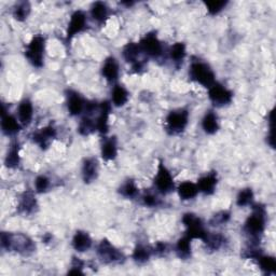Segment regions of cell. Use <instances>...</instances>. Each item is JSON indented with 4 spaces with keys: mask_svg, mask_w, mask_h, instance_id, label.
Wrapping results in <instances>:
<instances>
[{
    "mask_svg": "<svg viewBox=\"0 0 276 276\" xmlns=\"http://www.w3.org/2000/svg\"><path fill=\"white\" fill-rule=\"evenodd\" d=\"M227 3H228L227 1H208V2H205L207 11H208V13L211 14V15H215V14L219 13L222 9H224V7H226Z\"/></svg>",
    "mask_w": 276,
    "mask_h": 276,
    "instance_id": "cell-38",
    "label": "cell"
},
{
    "mask_svg": "<svg viewBox=\"0 0 276 276\" xmlns=\"http://www.w3.org/2000/svg\"><path fill=\"white\" fill-rule=\"evenodd\" d=\"M34 187H36L37 192H39V193L45 192L50 187L49 178L45 176H38L36 181H34Z\"/></svg>",
    "mask_w": 276,
    "mask_h": 276,
    "instance_id": "cell-39",
    "label": "cell"
},
{
    "mask_svg": "<svg viewBox=\"0 0 276 276\" xmlns=\"http://www.w3.org/2000/svg\"><path fill=\"white\" fill-rule=\"evenodd\" d=\"M208 90H209L208 91L209 100L212 102L214 105L218 107H222L232 102L233 99L232 92L228 90L226 86H223L222 84L215 82Z\"/></svg>",
    "mask_w": 276,
    "mask_h": 276,
    "instance_id": "cell-9",
    "label": "cell"
},
{
    "mask_svg": "<svg viewBox=\"0 0 276 276\" xmlns=\"http://www.w3.org/2000/svg\"><path fill=\"white\" fill-rule=\"evenodd\" d=\"M199 193V188L195 183L191 181H185L178 187V194L181 200H191L197 197Z\"/></svg>",
    "mask_w": 276,
    "mask_h": 276,
    "instance_id": "cell-23",
    "label": "cell"
},
{
    "mask_svg": "<svg viewBox=\"0 0 276 276\" xmlns=\"http://www.w3.org/2000/svg\"><path fill=\"white\" fill-rule=\"evenodd\" d=\"M223 241H224V239L221 234H209L208 233L204 241V243L211 250H217L222 246Z\"/></svg>",
    "mask_w": 276,
    "mask_h": 276,
    "instance_id": "cell-36",
    "label": "cell"
},
{
    "mask_svg": "<svg viewBox=\"0 0 276 276\" xmlns=\"http://www.w3.org/2000/svg\"><path fill=\"white\" fill-rule=\"evenodd\" d=\"M102 73L109 82H114L119 77V65L114 57H108L102 68Z\"/></svg>",
    "mask_w": 276,
    "mask_h": 276,
    "instance_id": "cell-16",
    "label": "cell"
},
{
    "mask_svg": "<svg viewBox=\"0 0 276 276\" xmlns=\"http://www.w3.org/2000/svg\"><path fill=\"white\" fill-rule=\"evenodd\" d=\"M229 218H230V214H228V212H226V211H222V212H220V214L215 215L214 218H212L211 222L215 223L214 226H216V224L218 226V224L227 222L229 220Z\"/></svg>",
    "mask_w": 276,
    "mask_h": 276,
    "instance_id": "cell-42",
    "label": "cell"
},
{
    "mask_svg": "<svg viewBox=\"0 0 276 276\" xmlns=\"http://www.w3.org/2000/svg\"><path fill=\"white\" fill-rule=\"evenodd\" d=\"M266 228V209L261 205L254 207V212L247 218L244 230L251 239L258 240Z\"/></svg>",
    "mask_w": 276,
    "mask_h": 276,
    "instance_id": "cell-2",
    "label": "cell"
},
{
    "mask_svg": "<svg viewBox=\"0 0 276 276\" xmlns=\"http://www.w3.org/2000/svg\"><path fill=\"white\" fill-rule=\"evenodd\" d=\"M202 128L207 134H215L219 129V124H218V118L216 114L212 111H208L202 121Z\"/></svg>",
    "mask_w": 276,
    "mask_h": 276,
    "instance_id": "cell-27",
    "label": "cell"
},
{
    "mask_svg": "<svg viewBox=\"0 0 276 276\" xmlns=\"http://www.w3.org/2000/svg\"><path fill=\"white\" fill-rule=\"evenodd\" d=\"M85 27H86V16L83 11L78 10L70 17V22H69L68 30L66 33V39L70 40L74 34L83 32L85 30Z\"/></svg>",
    "mask_w": 276,
    "mask_h": 276,
    "instance_id": "cell-11",
    "label": "cell"
},
{
    "mask_svg": "<svg viewBox=\"0 0 276 276\" xmlns=\"http://www.w3.org/2000/svg\"><path fill=\"white\" fill-rule=\"evenodd\" d=\"M189 121V112L185 109L174 110L166 117V130L170 134H179L186 129Z\"/></svg>",
    "mask_w": 276,
    "mask_h": 276,
    "instance_id": "cell-5",
    "label": "cell"
},
{
    "mask_svg": "<svg viewBox=\"0 0 276 276\" xmlns=\"http://www.w3.org/2000/svg\"><path fill=\"white\" fill-rule=\"evenodd\" d=\"M166 250H168V245L164 243H158L153 249V251L159 255H164Z\"/></svg>",
    "mask_w": 276,
    "mask_h": 276,
    "instance_id": "cell-43",
    "label": "cell"
},
{
    "mask_svg": "<svg viewBox=\"0 0 276 276\" xmlns=\"http://www.w3.org/2000/svg\"><path fill=\"white\" fill-rule=\"evenodd\" d=\"M118 154L116 137H110L105 139L102 145V157L107 161L116 159Z\"/></svg>",
    "mask_w": 276,
    "mask_h": 276,
    "instance_id": "cell-21",
    "label": "cell"
},
{
    "mask_svg": "<svg viewBox=\"0 0 276 276\" xmlns=\"http://www.w3.org/2000/svg\"><path fill=\"white\" fill-rule=\"evenodd\" d=\"M154 185L159 190V192L163 194H168L172 192L175 188L174 179L171 175L170 171L166 169V166L161 162L158 168V172L154 178Z\"/></svg>",
    "mask_w": 276,
    "mask_h": 276,
    "instance_id": "cell-8",
    "label": "cell"
},
{
    "mask_svg": "<svg viewBox=\"0 0 276 276\" xmlns=\"http://www.w3.org/2000/svg\"><path fill=\"white\" fill-rule=\"evenodd\" d=\"M20 147L19 143L13 142L10 146V149L8 150L7 157L4 160V164L9 169H15L20 164Z\"/></svg>",
    "mask_w": 276,
    "mask_h": 276,
    "instance_id": "cell-25",
    "label": "cell"
},
{
    "mask_svg": "<svg viewBox=\"0 0 276 276\" xmlns=\"http://www.w3.org/2000/svg\"><path fill=\"white\" fill-rule=\"evenodd\" d=\"M111 111V105L108 102H103L100 107V114L96 121V129L100 131L102 134H106L108 132V120L109 114Z\"/></svg>",
    "mask_w": 276,
    "mask_h": 276,
    "instance_id": "cell-15",
    "label": "cell"
},
{
    "mask_svg": "<svg viewBox=\"0 0 276 276\" xmlns=\"http://www.w3.org/2000/svg\"><path fill=\"white\" fill-rule=\"evenodd\" d=\"M55 136H56V130L52 125H49V126H45L43 129H40L37 132H34V133L32 135V139L34 143H37L40 148L45 149L49 147L51 141L54 139Z\"/></svg>",
    "mask_w": 276,
    "mask_h": 276,
    "instance_id": "cell-12",
    "label": "cell"
},
{
    "mask_svg": "<svg viewBox=\"0 0 276 276\" xmlns=\"http://www.w3.org/2000/svg\"><path fill=\"white\" fill-rule=\"evenodd\" d=\"M86 103L81 95L74 91H69L67 95V108L71 116H78L85 110Z\"/></svg>",
    "mask_w": 276,
    "mask_h": 276,
    "instance_id": "cell-13",
    "label": "cell"
},
{
    "mask_svg": "<svg viewBox=\"0 0 276 276\" xmlns=\"http://www.w3.org/2000/svg\"><path fill=\"white\" fill-rule=\"evenodd\" d=\"M182 222L187 228L186 234L190 239H199L203 242L205 241L208 232L204 229L203 222L199 217L193 214H185L182 217Z\"/></svg>",
    "mask_w": 276,
    "mask_h": 276,
    "instance_id": "cell-6",
    "label": "cell"
},
{
    "mask_svg": "<svg viewBox=\"0 0 276 276\" xmlns=\"http://www.w3.org/2000/svg\"><path fill=\"white\" fill-rule=\"evenodd\" d=\"M143 204L147 205V206H158L159 205V199L155 197V195L151 194V193H148V194H145L143 195Z\"/></svg>",
    "mask_w": 276,
    "mask_h": 276,
    "instance_id": "cell-41",
    "label": "cell"
},
{
    "mask_svg": "<svg viewBox=\"0 0 276 276\" xmlns=\"http://www.w3.org/2000/svg\"><path fill=\"white\" fill-rule=\"evenodd\" d=\"M72 269L69 271V274H83V272L81 271V269L83 268V262L80 260L78 258H73V261H72Z\"/></svg>",
    "mask_w": 276,
    "mask_h": 276,
    "instance_id": "cell-40",
    "label": "cell"
},
{
    "mask_svg": "<svg viewBox=\"0 0 276 276\" xmlns=\"http://www.w3.org/2000/svg\"><path fill=\"white\" fill-rule=\"evenodd\" d=\"M31 12V4L27 1L17 3L13 10V16L17 21H25Z\"/></svg>",
    "mask_w": 276,
    "mask_h": 276,
    "instance_id": "cell-31",
    "label": "cell"
},
{
    "mask_svg": "<svg viewBox=\"0 0 276 276\" xmlns=\"http://www.w3.org/2000/svg\"><path fill=\"white\" fill-rule=\"evenodd\" d=\"M140 48L139 45L137 43H133L130 42L124 47L123 49V57L125 59V61L128 63H131L132 65L136 64L138 61V57H139L140 54Z\"/></svg>",
    "mask_w": 276,
    "mask_h": 276,
    "instance_id": "cell-26",
    "label": "cell"
},
{
    "mask_svg": "<svg viewBox=\"0 0 276 276\" xmlns=\"http://www.w3.org/2000/svg\"><path fill=\"white\" fill-rule=\"evenodd\" d=\"M151 254H152V250L147 248L146 246L137 245L133 252V259L137 263H143L149 260Z\"/></svg>",
    "mask_w": 276,
    "mask_h": 276,
    "instance_id": "cell-33",
    "label": "cell"
},
{
    "mask_svg": "<svg viewBox=\"0 0 276 276\" xmlns=\"http://www.w3.org/2000/svg\"><path fill=\"white\" fill-rule=\"evenodd\" d=\"M191 241L192 239H190L187 234L178 240L176 244V252L178 257L181 259H188L191 256Z\"/></svg>",
    "mask_w": 276,
    "mask_h": 276,
    "instance_id": "cell-24",
    "label": "cell"
},
{
    "mask_svg": "<svg viewBox=\"0 0 276 276\" xmlns=\"http://www.w3.org/2000/svg\"><path fill=\"white\" fill-rule=\"evenodd\" d=\"M91 15L97 23H104V21H105L108 16V7L105 3L101 1L94 2L91 8Z\"/></svg>",
    "mask_w": 276,
    "mask_h": 276,
    "instance_id": "cell-28",
    "label": "cell"
},
{
    "mask_svg": "<svg viewBox=\"0 0 276 276\" xmlns=\"http://www.w3.org/2000/svg\"><path fill=\"white\" fill-rule=\"evenodd\" d=\"M97 255L105 263H120L124 260L122 252L117 249L108 240H103L97 247Z\"/></svg>",
    "mask_w": 276,
    "mask_h": 276,
    "instance_id": "cell-7",
    "label": "cell"
},
{
    "mask_svg": "<svg viewBox=\"0 0 276 276\" xmlns=\"http://www.w3.org/2000/svg\"><path fill=\"white\" fill-rule=\"evenodd\" d=\"M189 76L193 81L200 83L205 88L209 89L214 84L215 73L211 70V68L203 62H193L189 69Z\"/></svg>",
    "mask_w": 276,
    "mask_h": 276,
    "instance_id": "cell-3",
    "label": "cell"
},
{
    "mask_svg": "<svg viewBox=\"0 0 276 276\" xmlns=\"http://www.w3.org/2000/svg\"><path fill=\"white\" fill-rule=\"evenodd\" d=\"M17 114H19V121L22 125L27 126L32 122L34 116V108L31 101L24 100L17 108Z\"/></svg>",
    "mask_w": 276,
    "mask_h": 276,
    "instance_id": "cell-19",
    "label": "cell"
},
{
    "mask_svg": "<svg viewBox=\"0 0 276 276\" xmlns=\"http://www.w3.org/2000/svg\"><path fill=\"white\" fill-rule=\"evenodd\" d=\"M119 192L121 195L128 199H134L138 194V188L133 180H128L121 186Z\"/></svg>",
    "mask_w": 276,
    "mask_h": 276,
    "instance_id": "cell-34",
    "label": "cell"
},
{
    "mask_svg": "<svg viewBox=\"0 0 276 276\" xmlns=\"http://www.w3.org/2000/svg\"><path fill=\"white\" fill-rule=\"evenodd\" d=\"M1 130L3 134L7 136L15 135L16 133H19L21 130L20 122H17V120L13 116L7 113L4 106H2L1 112Z\"/></svg>",
    "mask_w": 276,
    "mask_h": 276,
    "instance_id": "cell-14",
    "label": "cell"
},
{
    "mask_svg": "<svg viewBox=\"0 0 276 276\" xmlns=\"http://www.w3.org/2000/svg\"><path fill=\"white\" fill-rule=\"evenodd\" d=\"M112 103L114 106L121 107L126 104L129 100V92L122 85H116L112 90Z\"/></svg>",
    "mask_w": 276,
    "mask_h": 276,
    "instance_id": "cell-29",
    "label": "cell"
},
{
    "mask_svg": "<svg viewBox=\"0 0 276 276\" xmlns=\"http://www.w3.org/2000/svg\"><path fill=\"white\" fill-rule=\"evenodd\" d=\"M171 59L174 63H181L186 56V45L182 42H177L171 48Z\"/></svg>",
    "mask_w": 276,
    "mask_h": 276,
    "instance_id": "cell-30",
    "label": "cell"
},
{
    "mask_svg": "<svg viewBox=\"0 0 276 276\" xmlns=\"http://www.w3.org/2000/svg\"><path fill=\"white\" fill-rule=\"evenodd\" d=\"M44 42V38L42 36H34L27 45L25 55L34 67L40 68L43 65Z\"/></svg>",
    "mask_w": 276,
    "mask_h": 276,
    "instance_id": "cell-4",
    "label": "cell"
},
{
    "mask_svg": "<svg viewBox=\"0 0 276 276\" xmlns=\"http://www.w3.org/2000/svg\"><path fill=\"white\" fill-rule=\"evenodd\" d=\"M138 45H139L140 51L148 56L157 59V57L162 55V43H161V41L154 34H146V36L140 40V42L138 43Z\"/></svg>",
    "mask_w": 276,
    "mask_h": 276,
    "instance_id": "cell-10",
    "label": "cell"
},
{
    "mask_svg": "<svg viewBox=\"0 0 276 276\" xmlns=\"http://www.w3.org/2000/svg\"><path fill=\"white\" fill-rule=\"evenodd\" d=\"M1 247L5 250H15L21 254L27 255L36 248L33 241L24 234L1 233Z\"/></svg>",
    "mask_w": 276,
    "mask_h": 276,
    "instance_id": "cell-1",
    "label": "cell"
},
{
    "mask_svg": "<svg viewBox=\"0 0 276 276\" xmlns=\"http://www.w3.org/2000/svg\"><path fill=\"white\" fill-rule=\"evenodd\" d=\"M257 259L259 261V266H260L262 271H264L267 274L275 272L276 262H275V259L273 257L259 255L257 257Z\"/></svg>",
    "mask_w": 276,
    "mask_h": 276,
    "instance_id": "cell-32",
    "label": "cell"
},
{
    "mask_svg": "<svg viewBox=\"0 0 276 276\" xmlns=\"http://www.w3.org/2000/svg\"><path fill=\"white\" fill-rule=\"evenodd\" d=\"M252 201H254V192H252L251 189L247 188L242 190V191L239 193L237 203L239 206L244 207L252 204Z\"/></svg>",
    "mask_w": 276,
    "mask_h": 276,
    "instance_id": "cell-37",
    "label": "cell"
},
{
    "mask_svg": "<svg viewBox=\"0 0 276 276\" xmlns=\"http://www.w3.org/2000/svg\"><path fill=\"white\" fill-rule=\"evenodd\" d=\"M217 175L215 172H210V174H207L203 177H201L197 186L199 188L200 192H203L204 194L210 195L215 192V188L217 186Z\"/></svg>",
    "mask_w": 276,
    "mask_h": 276,
    "instance_id": "cell-17",
    "label": "cell"
},
{
    "mask_svg": "<svg viewBox=\"0 0 276 276\" xmlns=\"http://www.w3.org/2000/svg\"><path fill=\"white\" fill-rule=\"evenodd\" d=\"M96 122H94L93 120H91L90 118L88 117H85L81 120V122H80L79 124V128H78V131H79V133L83 135V136H86V135H90L93 133L94 131H96Z\"/></svg>",
    "mask_w": 276,
    "mask_h": 276,
    "instance_id": "cell-35",
    "label": "cell"
},
{
    "mask_svg": "<svg viewBox=\"0 0 276 276\" xmlns=\"http://www.w3.org/2000/svg\"><path fill=\"white\" fill-rule=\"evenodd\" d=\"M37 207L36 199L34 197V193L32 191H26L22 195L21 202L19 205L20 211L25 212V214H31Z\"/></svg>",
    "mask_w": 276,
    "mask_h": 276,
    "instance_id": "cell-22",
    "label": "cell"
},
{
    "mask_svg": "<svg viewBox=\"0 0 276 276\" xmlns=\"http://www.w3.org/2000/svg\"><path fill=\"white\" fill-rule=\"evenodd\" d=\"M72 246L77 251L80 252L86 251L91 248L92 239L86 232L78 231L76 234H74V237L72 239Z\"/></svg>",
    "mask_w": 276,
    "mask_h": 276,
    "instance_id": "cell-20",
    "label": "cell"
},
{
    "mask_svg": "<svg viewBox=\"0 0 276 276\" xmlns=\"http://www.w3.org/2000/svg\"><path fill=\"white\" fill-rule=\"evenodd\" d=\"M97 172H99V165L94 158H89L84 160L82 166V177L85 183L94 181L97 178Z\"/></svg>",
    "mask_w": 276,
    "mask_h": 276,
    "instance_id": "cell-18",
    "label": "cell"
}]
</instances>
